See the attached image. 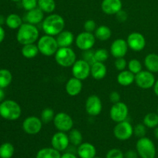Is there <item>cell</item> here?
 <instances>
[{"mask_svg":"<svg viewBox=\"0 0 158 158\" xmlns=\"http://www.w3.org/2000/svg\"><path fill=\"white\" fill-rule=\"evenodd\" d=\"M5 98V92L3 90V88L0 87V102L2 101Z\"/></svg>","mask_w":158,"mask_h":158,"instance_id":"f907efd6","label":"cell"},{"mask_svg":"<svg viewBox=\"0 0 158 158\" xmlns=\"http://www.w3.org/2000/svg\"><path fill=\"white\" fill-rule=\"evenodd\" d=\"M6 24L10 29H19L23 25V20L19 15L12 13L6 17Z\"/></svg>","mask_w":158,"mask_h":158,"instance_id":"f1b7e54d","label":"cell"},{"mask_svg":"<svg viewBox=\"0 0 158 158\" xmlns=\"http://www.w3.org/2000/svg\"><path fill=\"white\" fill-rule=\"evenodd\" d=\"M144 66L150 72L158 73V55L156 53H150L144 59Z\"/></svg>","mask_w":158,"mask_h":158,"instance_id":"d4e9b609","label":"cell"},{"mask_svg":"<svg viewBox=\"0 0 158 158\" xmlns=\"http://www.w3.org/2000/svg\"><path fill=\"white\" fill-rule=\"evenodd\" d=\"M83 29H85L86 32H95V30L97 29V24H96V22L92 19L86 20L84 23V24H83Z\"/></svg>","mask_w":158,"mask_h":158,"instance_id":"b9f144b4","label":"cell"},{"mask_svg":"<svg viewBox=\"0 0 158 158\" xmlns=\"http://www.w3.org/2000/svg\"><path fill=\"white\" fill-rule=\"evenodd\" d=\"M128 69L131 73L136 75L142 71V64L137 59H132L128 63Z\"/></svg>","mask_w":158,"mask_h":158,"instance_id":"d590c367","label":"cell"},{"mask_svg":"<svg viewBox=\"0 0 158 158\" xmlns=\"http://www.w3.org/2000/svg\"><path fill=\"white\" fill-rule=\"evenodd\" d=\"M12 80V75L9 70L6 69H0V87L6 88L10 85Z\"/></svg>","mask_w":158,"mask_h":158,"instance_id":"4dcf8cb0","label":"cell"},{"mask_svg":"<svg viewBox=\"0 0 158 158\" xmlns=\"http://www.w3.org/2000/svg\"><path fill=\"white\" fill-rule=\"evenodd\" d=\"M22 6L26 11L36 8L38 6V0H21Z\"/></svg>","mask_w":158,"mask_h":158,"instance_id":"f35d334b","label":"cell"},{"mask_svg":"<svg viewBox=\"0 0 158 158\" xmlns=\"http://www.w3.org/2000/svg\"><path fill=\"white\" fill-rule=\"evenodd\" d=\"M154 92L158 97V80L155 82V83L154 85Z\"/></svg>","mask_w":158,"mask_h":158,"instance_id":"681fc988","label":"cell"},{"mask_svg":"<svg viewBox=\"0 0 158 158\" xmlns=\"http://www.w3.org/2000/svg\"><path fill=\"white\" fill-rule=\"evenodd\" d=\"M127 43L130 49L135 52L143 50L146 46V40L143 34L140 32H132L130 34L127 40Z\"/></svg>","mask_w":158,"mask_h":158,"instance_id":"9a60e30c","label":"cell"},{"mask_svg":"<svg viewBox=\"0 0 158 158\" xmlns=\"http://www.w3.org/2000/svg\"><path fill=\"white\" fill-rule=\"evenodd\" d=\"M107 69L104 63L100 62H96L94 64L91 65L90 74L92 75L93 78L97 80H103L106 75Z\"/></svg>","mask_w":158,"mask_h":158,"instance_id":"7402d4cb","label":"cell"},{"mask_svg":"<svg viewBox=\"0 0 158 158\" xmlns=\"http://www.w3.org/2000/svg\"><path fill=\"white\" fill-rule=\"evenodd\" d=\"M11 1H13V2H19V1H21V0H11Z\"/></svg>","mask_w":158,"mask_h":158,"instance_id":"db71d44e","label":"cell"},{"mask_svg":"<svg viewBox=\"0 0 158 158\" xmlns=\"http://www.w3.org/2000/svg\"><path fill=\"white\" fill-rule=\"evenodd\" d=\"M94 57L96 62L104 63L109 58V52L105 49H99L94 51Z\"/></svg>","mask_w":158,"mask_h":158,"instance_id":"8d00e7d4","label":"cell"},{"mask_svg":"<svg viewBox=\"0 0 158 158\" xmlns=\"http://www.w3.org/2000/svg\"><path fill=\"white\" fill-rule=\"evenodd\" d=\"M154 136H155L156 139H157L158 140V126L157 127L154 128Z\"/></svg>","mask_w":158,"mask_h":158,"instance_id":"f5cc1de1","label":"cell"},{"mask_svg":"<svg viewBox=\"0 0 158 158\" xmlns=\"http://www.w3.org/2000/svg\"><path fill=\"white\" fill-rule=\"evenodd\" d=\"M43 30L46 35H57L63 31L65 21L61 15L58 14H51L43 19L42 23Z\"/></svg>","mask_w":158,"mask_h":158,"instance_id":"6da1fadb","label":"cell"},{"mask_svg":"<svg viewBox=\"0 0 158 158\" xmlns=\"http://www.w3.org/2000/svg\"><path fill=\"white\" fill-rule=\"evenodd\" d=\"M74 35L70 31L63 30L56 36L59 47H69L73 44Z\"/></svg>","mask_w":158,"mask_h":158,"instance_id":"603a6c76","label":"cell"},{"mask_svg":"<svg viewBox=\"0 0 158 158\" xmlns=\"http://www.w3.org/2000/svg\"><path fill=\"white\" fill-rule=\"evenodd\" d=\"M66 92L68 95L71 97H75L80 94L83 88L82 80L72 77L67 81L66 84Z\"/></svg>","mask_w":158,"mask_h":158,"instance_id":"d6986e66","label":"cell"},{"mask_svg":"<svg viewBox=\"0 0 158 158\" xmlns=\"http://www.w3.org/2000/svg\"><path fill=\"white\" fill-rule=\"evenodd\" d=\"M86 111L89 116L96 117L101 113L103 105L101 100L97 95H90L86 99V104H85Z\"/></svg>","mask_w":158,"mask_h":158,"instance_id":"5bb4252c","label":"cell"},{"mask_svg":"<svg viewBox=\"0 0 158 158\" xmlns=\"http://www.w3.org/2000/svg\"><path fill=\"white\" fill-rule=\"evenodd\" d=\"M143 124L148 128H155L158 126V114L149 113L143 117Z\"/></svg>","mask_w":158,"mask_h":158,"instance_id":"1f68e13d","label":"cell"},{"mask_svg":"<svg viewBox=\"0 0 158 158\" xmlns=\"http://www.w3.org/2000/svg\"><path fill=\"white\" fill-rule=\"evenodd\" d=\"M55 117V113L52 108H45L41 113V119L43 123H49L51 121H53V119Z\"/></svg>","mask_w":158,"mask_h":158,"instance_id":"e575fe53","label":"cell"},{"mask_svg":"<svg viewBox=\"0 0 158 158\" xmlns=\"http://www.w3.org/2000/svg\"><path fill=\"white\" fill-rule=\"evenodd\" d=\"M6 18H5L3 15H0V26L3 25L4 23H6Z\"/></svg>","mask_w":158,"mask_h":158,"instance_id":"816d5d0a","label":"cell"},{"mask_svg":"<svg viewBox=\"0 0 158 158\" xmlns=\"http://www.w3.org/2000/svg\"><path fill=\"white\" fill-rule=\"evenodd\" d=\"M94 158H100V157H94Z\"/></svg>","mask_w":158,"mask_h":158,"instance_id":"11a10c76","label":"cell"},{"mask_svg":"<svg viewBox=\"0 0 158 158\" xmlns=\"http://www.w3.org/2000/svg\"><path fill=\"white\" fill-rule=\"evenodd\" d=\"M39 49L37 45H35V43L32 44L24 45L22 48V55L27 59H32L36 56L39 53Z\"/></svg>","mask_w":158,"mask_h":158,"instance_id":"4316f807","label":"cell"},{"mask_svg":"<svg viewBox=\"0 0 158 158\" xmlns=\"http://www.w3.org/2000/svg\"><path fill=\"white\" fill-rule=\"evenodd\" d=\"M117 82L123 86H128L135 81V75L130 70L120 71L117 76Z\"/></svg>","mask_w":158,"mask_h":158,"instance_id":"cb8c5ba5","label":"cell"},{"mask_svg":"<svg viewBox=\"0 0 158 158\" xmlns=\"http://www.w3.org/2000/svg\"><path fill=\"white\" fill-rule=\"evenodd\" d=\"M37 46L40 52L46 56H52L55 55L59 47L56 39L52 35H45L40 37L37 43Z\"/></svg>","mask_w":158,"mask_h":158,"instance_id":"277c9868","label":"cell"},{"mask_svg":"<svg viewBox=\"0 0 158 158\" xmlns=\"http://www.w3.org/2000/svg\"><path fill=\"white\" fill-rule=\"evenodd\" d=\"M44 19V12L37 6L36 8L27 11L26 14V20L28 23L37 25L42 23Z\"/></svg>","mask_w":158,"mask_h":158,"instance_id":"ffe728a7","label":"cell"},{"mask_svg":"<svg viewBox=\"0 0 158 158\" xmlns=\"http://www.w3.org/2000/svg\"><path fill=\"white\" fill-rule=\"evenodd\" d=\"M112 35L111 29L106 26H100L95 30V37L100 41H106Z\"/></svg>","mask_w":158,"mask_h":158,"instance_id":"83f0119b","label":"cell"},{"mask_svg":"<svg viewBox=\"0 0 158 158\" xmlns=\"http://www.w3.org/2000/svg\"><path fill=\"white\" fill-rule=\"evenodd\" d=\"M15 149L12 143H4L0 146V158H12Z\"/></svg>","mask_w":158,"mask_h":158,"instance_id":"d6a6232c","label":"cell"},{"mask_svg":"<svg viewBox=\"0 0 158 158\" xmlns=\"http://www.w3.org/2000/svg\"><path fill=\"white\" fill-rule=\"evenodd\" d=\"M106 158H124V154L120 149L114 148L108 151Z\"/></svg>","mask_w":158,"mask_h":158,"instance_id":"60d3db41","label":"cell"},{"mask_svg":"<svg viewBox=\"0 0 158 158\" xmlns=\"http://www.w3.org/2000/svg\"><path fill=\"white\" fill-rule=\"evenodd\" d=\"M5 35H6V32H5L4 29L2 27V26H0V43L4 40Z\"/></svg>","mask_w":158,"mask_h":158,"instance_id":"7dc6e473","label":"cell"},{"mask_svg":"<svg viewBox=\"0 0 158 158\" xmlns=\"http://www.w3.org/2000/svg\"><path fill=\"white\" fill-rule=\"evenodd\" d=\"M68 137H69V143L74 146H80L83 141V136L81 132L77 129L71 130Z\"/></svg>","mask_w":158,"mask_h":158,"instance_id":"836d02e7","label":"cell"},{"mask_svg":"<svg viewBox=\"0 0 158 158\" xmlns=\"http://www.w3.org/2000/svg\"><path fill=\"white\" fill-rule=\"evenodd\" d=\"M134 134V127L130 122L124 121L117 123L114 127V135L117 140H127Z\"/></svg>","mask_w":158,"mask_h":158,"instance_id":"ba28073f","label":"cell"},{"mask_svg":"<svg viewBox=\"0 0 158 158\" xmlns=\"http://www.w3.org/2000/svg\"><path fill=\"white\" fill-rule=\"evenodd\" d=\"M127 43L126 40L123 39H117L114 40L110 46V53L111 55L116 59L122 58L126 56L128 50Z\"/></svg>","mask_w":158,"mask_h":158,"instance_id":"e0dca14e","label":"cell"},{"mask_svg":"<svg viewBox=\"0 0 158 158\" xmlns=\"http://www.w3.org/2000/svg\"><path fill=\"white\" fill-rule=\"evenodd\" d=\"M35 158H61V154L53 148H45L38 151Z\"/></svg>","mask_w":158,"mask_h":158,"instance_id":"484cf974","label":"cell"},{"mask_svg":"<svg viewBox=\"0 0 158 158\" xmlns=\"http://www.w3.org/2000/svg\"><path fill=\"white\" fill-rule=\"evenodd\" d=\"M129 110L126 103L123 102H118L117 103L113 104L110 110V116L113 121L116 123L124 121L127 118Z\"/></svg>","mask_w":158,"mask_h":158,"instance_id":"9c48e42d","label":"cell"},{"mask_svg":"<svg viewBox=\"0 0 158 158\" xmlns=\"http://www.w3.org/2000/svg\"><path fill=\"white\" fill-rule=\"evenodd\" d=\"M123 8L121 0H103L101 9L107 15H116Z\"/></svg>","mask_w":158,"mask_h":158,"instance_id":"ac0fdd59","label":"cell"},{"mask_svg":"<svg viewBox=\"0 0 158 158\" xmlns=\"http://www.w3.org/2000/svg\"><path fill=\"white\" fill-rule=\"evenodd\" d=\"M55 60L62 67H70L77 61V56L71 48L60 47L55 54Z\"/></svg>","mask_w":158,"mask_h":158,"instance_id":"5b68a950","label":"cell"},{"mask_svg":"<svg viewBox=\"0 0 158 158\" xmlns=\"http://www.w3.org/2000/svg\"><path fill=\"white\" fill-rule=\"evenodd\" d=\"M40 36V32L35 25L23 23L18 29L16 34L17 41L23 46L35 43Z\"/></svg>","mask_w":158,"mask_h":158,"instance_id":"7a4b0ae2","label":"cell"},{"mask_svg":"<svg viewBox=\"0 0 158 158\" xmlns=\"http://www.w3.org/2000/svg\"><path fill=\"white\" fill-rule=\"evenodd\" d=\"M22 110L18 103L6 100L0 103V116L7 120H15L21 116Z\"/></svg>","mask_w":158,"mask_h":158,"instance_id":"3957f363","label":"cell"},{"mask_svg":"<svg viewBox=\"0 0 158 158\" xmlns=\"http://www.w3.org/2000/svg\"><path fill=\"white\" fill-rule=\"evenodd\" d=\"M69 143V137L66 133L62 132V131L56 133L52 136V140H51V144H52V148L60 152L67 149Z\"/></svg>","mask_w":158,"mask_h":158,"instance_id":"2e32d148","label":"cell"},{"mask_svg":"<svg viewBox=\"0 0 158 158\" xmlns=\"http://www.w3.org/2000/svg\"><path fill=\"white\" fill-rule=\"evenodd\" d=\"M96 42V37L92 32H80L76 38V45L80 49L83 51L89 50L94 47Z\"/></svg>","mask_w":158,"mask_h":158,"instance_id":"7c38bea8","label":"cell"},{"mask_svg":"<svg viewBox=\"0 0 158 158\" xmlns=\"http://www.w3.org/2000/svg\"><path fill=\"white\" fill-rule=\"evenodd\" d=\"M137 154H138L134 151H128L124 154V158H137V157H138Z\"/></svg>","mask_w":158,"mask_h":158,"instance_id":"bcb514c9","label":"cell"},{"mask_svg":"<svg viewBox=\"0 0 158 158\" xmlns=\"http://www.w3.org/2000/svg\"><path fill=\"white\" fill-rule=\"evenodd\" d=\"M116 16H117V19L119 20V21L121 22V23H123V22H125L127 19L128 15H127V13L125 11H123V9H121L120 12H118L117 14H116Z\"/></svg>","mask_w":158,"mask_h":158,"instance_id":"f6af8a7d","label":"cell"},{"mask_svg":"<svg viewBox=\"0 0 158 158\" xmlns=\"http://www.w3.org/2000/svg\"><path fill=\"white\" fill-rule=\"evenodd\" d=\"M43 122L41 119L35 116H30L25 119L23 123V129L26 134L35 135L39 134L42 130Z\"/></svg>","mask_w":158,"mask_h":158,"instance_id":"4fadbf2b","label":"cell"},{"mask_svg":"<svg viewBox=\"0 0 158 158\" xmlns=\"http://www.w3.org/2000/svg\"><path fill=\"white\" fill-rule=\"evenodd\" d=\"M156 80L154 73L148 70H142L135 75V83L140 88L143 89L154 87Z\"/></svg>","mask_w":158,"mask_h":158,"instance_id":"30bf717a","label":"cell"},{"mask_svg":"<svg viewBox=\"0 0 158 158\" xmlns=\"http://www.w3.org/2000/svg\"><path fill=\"white\" fill-rule=\"evenodd\" d=\"M114 66H115V68L117 70L123 71L126 69L127 63L126 60L123 57H122V58H117L116 60L115 63H114Z\"/></svg>","mask_w":158,"mask_h":158,"instance_id":"7bdbcfd3","label":"cell"},{"mask_svg":"<svg viewBox=\"0 0 158 158\" xmlns=\"http://www.w3.org/2000/svg\"><path fill=\"white\" fill-rule=\"evenodd\" d=\"M110 102L113 103V104L120 102V94H119L118 92H117V91H113V92L110 93Z\"/></svg>","mask_w":158,"mask_h":158,"instance_id":"ee69618b","label":"cell"},{"mask_svg":"<svg viewBox=\"0 0 158 158\" xmlns=\"http://www.w3.org/2000/svg\"><path fill=\"white\" fill-rule=\"evenodd\" d=\"M77 154L80 158H94L96 157L97 150L89 143H83L78 147Z\"/></svg>","mask_w":158,"mask_h":158,"instance_id":"44dd1931","label":"cell"},{"mask_svg":"<svg viewBox=\"0 0 158 158\" xmlns=\"http://www.w3.org/2000/svg\"><path fill=\"white\" fill-rule=\"evenodd\" d=\"M38 7L46 13H52L56 9L55 0H38Z\"/></svg>","mask_w":158,"mask_h":158,"instance_id":"f546056e","label":"cell"},{"mask_svg":"<svg viewBox=\"0 0 158 158\" xmlns=\"http://www.w3.org/2000/svg\"><path fill=\"white\" fill-rule=\"evenodd\" d=\"M91 66L83 60H77L72 66V74L73 77L80 80L88 78L90 74Z\"/></svg>","mask_w":158,"mask_h":158,"instance_id":"8fae6325","label":"cell"},{"mask_svg":"<svg viewBox=\"0 0 158 158\" xmlns=\"http://www.w3.org/2000/svg\"><path fill=\"white\" fill-rule=\"evenodd\" d=\"M53 124L59 131L68 132L73 127V120L66 113H58L53 119Z\"/></svg>","mask_w":158,"mask_h":158,"instance_id":"52a82bcc","label":"cell"},{"mask_svg":"<svg viewBox=\"0 0 158 158\" xmlns=\"http://www.w3.org/2000/svg\"><path fill=\"white\" fill-rule=\"evenodd\" d=\"M157 114H158V106H157Z\"/></svg>","mask_w":158,"mask_h":158,"instance_id":"9f6ffc18","label":"cell"},{"mask_svg":"<svg viewBox=\"0 0 158 158\" xmlns=\"http://www.w3.org/2000/svg\"><path fill=\"white\" fill-rule=\"evenodd\" d=\"M83 60L87 62L89 65H93L94 63H96L95 57H94V51L89 49L83 52Z\"/></svg>","mask_w":158,"mask_h":158,"instance_id":"74e56055","label":"cell"},{"mask_svg":"<svg viewBox=\"0 0 158 158\" xmlns=\"http://www.w3.org/2000/svg\"><path fill=\"white\" fill-rule=\"evenodd\" d=\"M146 128L147 127L144 124L139 123L135 127V128H134V134H135V135L140 138L145 137L147 133Z\"/></svg>","mask_w":158,"mask_h":158,"instance_id":"ab89813d","label":"cell"},{"mask_svg":"<svg viewBox=\"0 0 158 158\" xmlns=\"http://www.w3.org/2000/svg\"><path fill=\"white\" fill-rule=\"evenodd\" d=\"M137 154L141 158H155L156 148L154 142L148 137L139 139L136 145Z\"/></svg>","mask_w":158,"mask_h":158,"instance_id":"8992f818","label":"cell"},{"mask_svg":"<svg viewBox=\"0 0 158 158\" xmlns=\"http://www.w3.org/2000/svg\"><path fill=\"white\" fill-rule=\"evenodd\" d=\"M61 158H77V157L72 153H66L61 156Z\"/></svg>","mask_w":158,"mask_h":158,"instance_id":"c3c4849f","label":"cell"}]
</instances>
